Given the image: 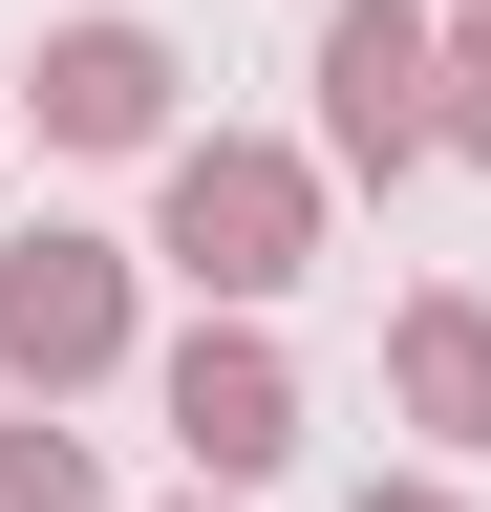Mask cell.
I'll return each instance as SVG.
<instances>
[{
  "label": "cell",
  "instance_id": "obj_1",
  "mask_svg": "<svg viewBox=\"0 0 491 512\" xmlns=\"http://www.w3.org/2000/svg\"><path fill=\"white\" fill-rule=\"evenodd\" d=\"M299 256H321V171H299V150H257V128L171 150V278H214V299H278Z\"/></svg>",
  "mask_w": 491,
  "mask_h": 512
},
{
  "label": "cell",
  "instance_id": "obj_2",
  "mask_svg": "<svg viewBox=\"0 0 491 512\" xmlns=\"http://www.w3.org/2000/svg\"><path fill=\"white\" fill-rule=\"evenodd\" d=\"M321 128H342V171L449 150V43H427V0H342L321 22Z\"/></svg>",
  "mask_w": 491,
  "mask_h": 512
},
{
  "label": "cell",
  "instance_id": "obj_3",
  "mask_svg": "<svg viewBox=\"0 0 491 512\" xmlns=\"http://www.w3.org/2000/svg\"><path fill=\"white\" fill-rule=\"evenodd\" d=\"M171 448H193L214 491H257L278 448H299V363L257 342V320H193V363H171Z\"/></svg>",
  "mask_w": 491,
  "mask_h": 512
},
{
  "label": "cell",
  "instance_id": "obj_4",
  "mask_svg": "<svg viewBox=\"0 0 491 512\" xmlns=\"http://www.w3.org/2000/svg\"><path fill=\"white\" fill-rule=\"evenodd\" d=\"M107 342H129V278H107L86 235H22V256H0V363H22V384H86Z\"/></svg>",
  "mask_w": 491,
  "mask_h": 512
},
{
  "label": "cell",
  "instance_id": "obj_5",
  "mask_svg": "<svg viewBox=\"0 0 491 512\" xmlns=\"http://www.w3.org/2000/svg\"><path fill=\"white\" fill-rule=\"evenodd\" d=\"M43 128H65V150H150L171 128V43L150 22H65L43 43Z\"/></svg>",
  "mask_w": 491,
  "mask_h": 512
},
{
  "label": "cell",
  "instance_id": "obj_6",
  "mask_svg": "<svg viewBox=\"0 0 491 512\" xmlns=\"http://www.w3.org/2000/svg\"><path fill=\"white\" fill-rule=\"evenodd\" d=\"M385 384H406V427L491 448V299H406V320H385Z\"/></svg>",
  "mask_w": 491,
  "mask_h": 512
},
{
  "label": "cell",
  "instance_id": "obj_7",
  "mask_svg": "<svg viewBox=\"0 0 491 512\" xmlns=\"http://www.w3.org/2000/svg\"><path fill=\"white\" fill-rule=\"evenodd\" d=\"M0 512H107V491H86V448H65V427H0Z\"/></svg>",
  "mask_w": 491,
  "mask_h": 512
},
{
  "label": "cell",
  "instance_id": "obj_8",
  "mask_svg": "<svg viewBox=\"0 0 491 512\" xmlns=\"http://www.w3.org/2000/svg\"><path fill=\"white\" fill-rule=\"evenodd\" d=\"M449 150H491V22L449 43Z\"/></svg>",
  "mask_w": 491,
  "mask_h": 512
},
{
  "label": "cell",
  "instance_id": "obj_9",
  "mask_svg": "<svg viewBox=\"0 0 491 512\" xmlns=\"http://www.w3.org/2000/svg\"><path fill=\"white\" fill-rule=\"evenodd\" d=\"M363 512H449V491H363Z\"/></svg>",
  "mask_w": 491,
  "mask_h": 512
}]
</instances>
